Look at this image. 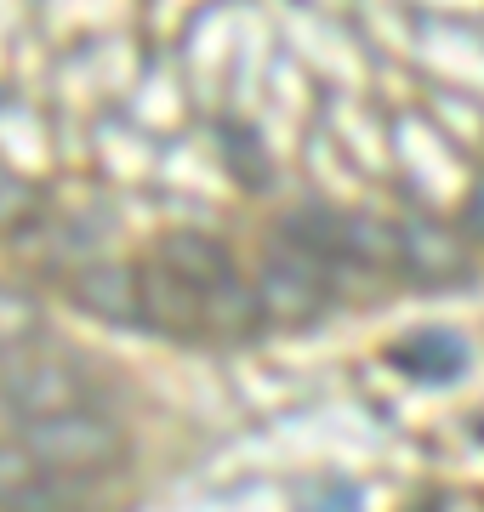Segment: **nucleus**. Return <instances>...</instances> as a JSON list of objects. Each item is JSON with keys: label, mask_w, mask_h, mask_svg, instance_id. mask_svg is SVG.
I'll use <instances>...</instances> for the list:
<instances>
[{"label": "nucleus", "mask_w": 484, "mask_h": 512, "mask_svg": "<svg viewBox=\"0 0 484 512\" xmlns=\"http://www.w3.org/2000/svg\"><path fill=\"white\" fill-rule=\"evenodd\" d=\"M29 211H35V194H29V183H23V177H12V171L0 165V234H6V228H18Z\"/></svg>", "instance_id": "nucleus-12"}, {"label": "nucleus", "mask_w": 484, "mask_h": 512, "mask_svg": "<svg viewBox=\"0 0 484 512\" xmlns=\"http://www.w3.org/2000/svg\"><path fill=\"white\" fill-rule=\"evenodd\" d=\"M467 222H473V228L484 234V183L473 188V200H467Z\"/></svg>", "instance_id": "nucleus-13"}, {"label": "nucleus", "mask_w": 484, "mask_h": 512, "mask_svg": "<svg viewBox=\"0 0 484 512\" xmlns=\"http://www.w3.org/2000/svg\"><path fill=\"white\" fill-rule=\"evenodd\" d=\"M143 279V319L154 330H171V336H194L205 330V285L183 279L177 268H166L160 256H154L149 268H137Z\"/></svg>", "instance_id": "nucleus-5"}, {"label": "nucleus", "mask_w": 484, "mask_h": 512, "mask_svg": "<svg viewBox=\"0 0 484 512\" xmlns=\"http://www.w3.org/2000/svg\"><path fill=\"white\" fill-rule=\"evenodd\" d=\"M251 291H257L268 325H308V319H319L325 302H331V285H325V274H319L314 251H302V245H291V239H280L274 251L262 256Z\"/></svg>", "instance_id": "nucleus-3"}, {"label": "nucleus", "mask_w": 484, "mask_h": 512, "mask_svg": "<svg viewBox=\"0 0 484 512\" xmlns=\"http://www.w3.org/2000/svg\"><path fill=\"white\" fill-rule=\"evenodd\" d=\"M40 467L35 461V450L29 444H0V507H18V501H29L35 495V484H40Z\"/></svg>", "instance_id": "nucleus-10"}, {"label": "nucleus", "mask_w": 484, "mask_h": 512, "mask_svg": "<svg viewBox=\"0 0 484 512\" xmlns=\"http://www.w3.org/2000/svg\"><path fill=\"white\" fill-rule=\"evenodd\" d=\"M23 444L35 450V461L46 473H69V478H92V473H109L126 461V439L120 427L92 410H52V416H35L23 427Z\"/></svg>", "instance_id": "nucleus-2"}, {"label": "nucleus", "mask_w": 484, "mask_h": 512, "mask_svg": "<svg viewBox=\"0 0 484 512\" xmlns=\"http://www.w3.org/2000/svg\"><path fill=\"white\" fill-rule=\"evenodd\" d=\"M35 330H40V302L23 296V291H12V285H0V353L29 348Z\"/></svg>", "instance_id": "nucleus-11"}, {"label": "nucleus", "mask_w": 484, "mask_h": 512, "mask_svg": "<svg viewBox=\"0 0 484 512\" xmlns=\"http://www.w3.org/2000/svg\"><path fill=\"white\" fill-rule=\"evenodd\" d=\"M399 239H405V274H416V279L467 274L462 239L450 234V228H439V222H399Z\"/></svg>", "instance_id": "nucleus-7"}, {"label": "nucleus", "mask_w": 484, "mask_h": 512, "mask_svg": "<svg viewBox=\"0 0 484 512\" xmlns=\"http://www.w3.org/2000/svg\"><path fill=\"white\" fill-rule=\"evenodd\" d=\"M154 256L166 262V268H177L183 279H194V285H217V279H234V256L217 245L211 234H166L160 245H154Z\"/></svg>", "instance_id": "nucleus-8"}, {"label": "nucleus", "mask_w": 484, "mask_h": 512, "mask_svg": "<svg viewBox=\"0 0 484 512\" xmlns=\"http://www.w3.org/2000/svg\"><path fill=\"white\" fill-rule=\"evenodd\" d=\"M285 239H297L319 256H342L371 274H405V239L399 222L371 217V211H331V205H308L285 217Z\"/></svg>", "instance_id": "nucleus-1"}, {"label": "nucleus", "mask_w": 484, "mask_h": 512, "mask_svg": "<svg viewBox=\"0 0 484 512\" xmlns=\"http://www.w3.org/2000/svg\"><path fill=\"white\" fill-rule=\"evenodd\" d=\"M69 296H75L80 313H92L103 325H137L143 319V279H137V268H114V262L75 268Z\"/></svg>", "instance_id": "nucleus-6"}, {"label": "nucleus", "mask_w": 484, "mask_h": 512, "mask_svg": "<svg viewBox=\"0 0 484 512\" xmlns=\"http://www.w3.org/2000/svg\"><path fill=\"white\" fill-rule=\"evenodd\" d=\"M0 399L12 404L23 421H35V416L80 404V376L63 359H12L0 370Z\"/></svg>", "instance_id": "nucleus-4"}, {"label": "nucleus", "mask_w": 484, "mask_h": 512, "mask_svg": "<svg viewBox=\"0 0 484 512\" xmlns=\"http://www.w3.org/2000/svg\"><path fill=\"white\" fill-rule=\"evenodd\" d=\"M393 359H399L405 370H416V376H428V382H450V376L467 365V348L456 342V336H445V330H433V336L405 342Z\"/></svg>", "instance_id": "nucleus-9"}]
</instances>
